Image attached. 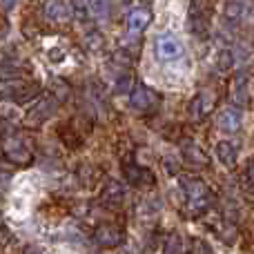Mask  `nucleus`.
<instances>
[{"label":"nucleus","instance_id":"obj_1","mask_svg":"<svg viewBox=\"0 0 254 254\" xmlns=\"http://www.w3.org/2000/svg\"><path fill=\"white\" fill-rule=\"evenodd\" d=\"M210 22H212V0H192L188 13V27L192 31V36L205 38L210 34Z\"/></svg>","mask_w":254,"mask_h":254},{"label":"nucleus","instance_id":"obj_2","mask_svg":"<svg viewBox=\"0 0 254 254\" xmlns=\"http://www.w3.org/2000/svg\"><path fill=\"white\" fill-rule=\"evenodd\" d=\"M183 192H185L188 207L192 214H201V212H205L210 207V203H212L210 188L201 179H183Z\"/></svg>","mask_w":254,"mask_h":254},{"label":"nucleus","instance_id":"obj_3","mask_svg":"<svg viewBox=\"0 0 254 254\" xmlns=\"http://www.w3.org/2000/svg\"><path fill=\"white\" fill-rule=\"evenodd\" d=\"M56 107H58V103H56V98H54V96H43V98H38V101H36L34 105L27 110V114H25V125H27V127H40V125L45 123V121L49 119V116L56 114Z\"/></svg>","mask_w":254,"mask_h":254},{"label":"nucleus","instance_id":"obj_4","mask_svg":"<svg viewBox=\"0 0 254 254\" xmlns=\"http://www.w3.org/2000/svg\"><path fill=\"white\" fill-rule=\"evenodd\" d=\"M2 147H4V154H7L13 163H18V165H25V163L31 161V145L25 136H20V134L7 136Z\"/></svg>","mask_w":254,"mask_h":254},{"label":"nucleus","instance_id":"obj_5","mask_svg":"<svg viewBox=\"0 0 254 254\" xmlns=\"http://www.w3.org/2000/svg\"><path fill=\"white\" fill-rule=\"evenodd\" d=\"M158 103V94L154 92V89H149L145 83H140V80H136L134 89H131V110L134 112H149L154 105Z\"/></svg>","mask_w":254,"mask_h":254},{"label":"nucleus","instance_id":"obj_6","mask_svg":"<svg viewBox=\"0 0 254 254\" xmlns=\"http://www.w3.org/2000/svg\"><path fill=\"white\" fill-rule=\"evenodd\" d=\"M156 56L165 63L176 61V58L183 56V43L172 34H163L161 38L156 40Z\"/></svg>","mask_w":254,"mask_h":254},{"label":"nucleus","instance_id":"obj_7","mask_svg":"<svg viewBox=\"0 0 254 254\" xmlns=\"http://www.w3.org/2000/svg\"><path fill=\"white\" fill-rule=\"evenodd\" d=\"M43 13L49 22L54 25H65V22L71 20V7L65 2V0H45L43 2Z\"/></svg>","mask_w":254,"mask_h":254},{"label":"nucleus","instance_id":"obj_8","mask_svg":"<svg viewBox=\"0 0 254 254\" xmlns=\"http://www.w3.org/2000/svg\"><path fill=\"white\" fill-rule=\"evenodd\" d=\"M214 105H216L214 92H207V89H203V92H198L196 96L192 98V105H190V114H192L194 121H203L205 116L212 114Z\"/></svg>","mask_w":254,"mask_h":254},{"label":"nucleus","instance_id":"obj_9","mask_svg":"<svg viewBox=\"0 0 254 254\" xmlns=\"http://www.w3.org/2000/svg\"><path fill=\"white\" fill-rule=\"evenodd\" d=\"M230 98L234 101V105L246 107L250 103V83H248L246 74H239L232 83V89H230Z\"/></svg>","mask_w":254,"mask_h":254},{"label":"nucleus","instance_id":"obj_10","mask_svg":"<svg viewBox=\"0 0 254 254\" xmlns=\"http://www.w3.org/2000/svg\"><path fill=\"white\" fill-rule=\"evenodd\" d=\"M152 22V11L149 9H134V11L129 13V18H127V29H129L131 36L140 34L143 29H147V25Z\"/></svg>","mask_w":254,"mask_h":254},{"label":"nucleus","instance_id":"obj_11","mask_svg":"<svg viewBox=\"0 0 254 254\" xmlns=\"http://www.w3.org/2000/svg\"><path fill=\"white\" fill-rule=\"evenodd\" d=\"M214 154H216V158H219L221 165H225V167H234L237 161H239V149H237V145L230 143V140H221V143H216Z\"/></svg>","mask_w":254,"mask_h":254},{"label":"nucleus","instance_id":"obj_12","mask_svg":"<svg viewBox=\"0 0 254 254\" xmlns=\"http://www.w3.org/2000/svg\"><path fill=\"white\" fill-rule=\"evenodd\" d=\"M216 125H219V129L228 131V134H232V131H239V129H241V112L234 110V107H228V110H223L219 114V119H216Z\"/></svg>","mask_w":254,"mask_h":254},{"label":"nucleus","instance_id":"obj_13","mask_svg":"<svg viewBox=\"0 0 254 254\" xmlns=\"http://www.w3.org/2000/svg\"><path fill=\"white\" fill-rule=\"evenodd\" d=\"M246 16V2L243 0H225L223 4V22L228 25H239Z\"/></svg>","mask_w":254,"mask_h":254},{"label":"nucleus","instance_id":"obj_14","mask_svg":"<svg viewBox=\"0 0 254 254\" xmlns=\"http://www.w3.org/2000/svg\"><path fill=\"white\" fill-rule=\"evenodd\" d=\"M234 52H230V49H221L219 54H216V61H214V67H216V71H221V74H225V71H230L232 69V65H234Z\"/></svg>","mask_w":254,"mask_h":254},{"label":"nucleus","instance_id":"obj_15","mask_svg":"<svg viewBox=\"0 0 254 254\" xmlns=\"http://www.w3.org/2000/svg\"><path fill=\"white\" fill-rule=\"evenodd\" d=\"M183 152H185V158H188L190 163H196V165H205L207 163V156L203 154V149L198 147L196 143H185Z\"/></svg>","mask_w":254,"mask_h":254},{"label":"nucleus","instance_id":"obj_16","mask_svg":"<svg viewBox=\"0 0 254 254\" xmlns=\"http://www.w3.org/2000/svg\"><path fill=\"white\" fill-rule=\"evenodd\" d=\"M89 9L98 20H107L112 11V0H89Z\"/></svg>","mask_w":254,"mask_h":254},{"label":"nucleus","instance_id":"obj_17","mask_svg":"<svg viewBox=\"0 0 254 254\" xmlns=\"http://www.w3.org/2000/svg\"><path fill=\"white\" fill-rule=\"evenodd\" d=\"M119 239H121V234H119V230H114V228L98 230V241H101L103 246H114V243H119Z\"/></svg>","mask_w":254,"mask_h":254},{"label":"nucleus","instance_id":"obj_18","mask_svg":"<svg viewBox=\"0 0 254 254\" xmlns=\"http://www.w3.org/2000/svg\"><path fill=\"white\" fill-rule=\"evenodd\" d=\"M105 198L107 201H112V203H121L125 198V190H123V185H119V183H110L107 185V190H105Z\"/></svg>","mask_w":254,"mask_h":254},{"label":"nucleus","instance_id":"obj_19","mask_svg":"<svg viewBox=\"0 0 254 254\" xmlns=\"http://www.w3.org/2000/svg\"><path fill=\"white\" fill-rule=\"evenodd\" d=\"M85 45H87L92 52H98V49H103V45H105V38L101 36V31H87Z\"/></svg>","mask_w":254,"mask_h":254},{"label":"nucleus","instance_id":"obj_20","mask_svg":"<svg viewBox=\"0 0 254 254\" xmlns=\"http://www.w3.org/2000/svg\"><path fill=\"white\" fill-rule=\"evenodd\" d=\"M134 83V78H131V74H121L119 78H116V94H125L127 89H129V85Z\"/></svg>","mask_w":254,"mask_h":254},{"label":"nucleus","instance_id":"obj_21","mask_svg":"<svg viewBox=\"0 0 254 254\" xmlns=\"http://www.w3.org/2000/svg\"><path fill=\"white\" fill-rule=\"evenodd\" d=\"M252 56H254V52H252L250 45H239L237 52H234V58H239V61H243V63H246V61L250 63Z\"/></svg>","mask_w":254,"mask_h":254},{"label":"nucleus","instance_id":"obj_22","mask_svg":"<svg viewBox=\"0 0 254 254\" xmlns=\"http://www.w3.org/2000/svg\"><path fill=\"white\" fill-rule=\"evenodd\" d=\"M167 254H183V243H181V237H172L170 243H167Z\"/></svg>","mask_w":254,"mask_h":254},{"label":"nucleus","instance_id":"obj_23","mask_svg":"<svg viewBox=\"0 0 254 254\" xmlns=\"http://www.w3.org/2000/svg\"><path fill=\"white\" fill-rule=\"evenodd\" d=\"M194 254H212V250L203 241H194Z\"/></svg>","mask_w":254,"mask_h":254},{"label":"nucleus","instance_id":"obj_24","mask_svg":"<svg viewBox=\"0 0 254 254\" xmlns=\"http://www.w3.org/2000/svg\"><path fill=\"white\" fill-rule=\"evenodd\" d=\"M9 181H11V176H9V172L0 167V188L4 190V188H7V185H9Z\"/></svg>","mask_w":254,"mask_h":254},{"label":"nucleus","instance_id":"obj_25","mask_svg":"<svg viewBox=\"0 0 254 254\" xmlns=\"http://www.w3.org/2000/svg\"><path fill=\"white\" fill-rule=\"evenodd\" d=\"M246 176H248V179H250V181H254V158H250V161H248Z\"/></svg>","mask_w":254,"mask_h":254},{"label":"nucleus","instance_id":"obj_26","mask_svg":"<svg viewBox=\"0 0 254 254\" xmlns=\"http://www.w3.org/2000/svg\"><path fill=\"white\" fill-rule=\"evenodd\" d=\"M0 7H2L4 11H11V9L16 7V0H0Z\"/></svg>","mask_w":254,"mask_h":254},{"label":"nucleus","instance_id":"obj_27","mask_svg":"<svg viewBox=\"0 0 254 254\" xmlns=\"http://www.w3.org/2000/svg\"><path fill=\"white\" fill-rule=\"evenodd\" d=\"M27 254H43V252L36 250V248H31V250H27Z\"/></svg>","mask_w":254,"mask_h":254}]
</instances>
